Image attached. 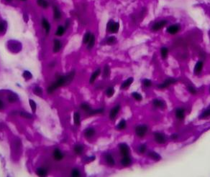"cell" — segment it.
<instances>
[{
    "mask_svg": "<svg viewBox=\"0 0 210 177\" xmlns=\"http://www.w3.org/2000/svg\"><path fill=\"white\" fill-rule=\"evenodd\" d=\"M73 76H74V72L69 73V74H68L66 76H60L59 77H58V79L56 80V81L54 83L51 84L48 87V88L47 90L48 93H52L56 89L58 88L59 87H61V86H63L64 85L68 84L73 78Z\"/></svg>",
    "mask_w": 210,
    "mask_h": 177,
    "instance_id": "6da1fadb",
    "label": "cell"
},
{
    "mask_svg": "<svg viewBox=\"0 0 210 177\" xmlns=\"http://www.w3.org/2000/svg\"><path fill=\"white\" fill-rule=\"evenodd\" d=\"M148 127L147 125H139L135 128V133L139 138H143L147 134Z\"/></svg>",
    "mask_w": 210,
    "mask_h": 177,
    "instance_id": "7a4b0ae2",
    "label": "cell"
},
{
    "mask_svg": "<svg viewBox=\"0 0 210 177\" xmlns=\"http://www.w3.org/2000/svg\"><path fill=\"white\" fill-rule=\"evenodd\" d=\"M153 138L156 143L158 144H164L166 143L167 141L166 135L160 132H156L153 135Z\"/></svg>",
    "mask_w": 210,
    "mask_h": 177,
    "instance_id": "3957f363",
    "label": "cell"
},
{
    "mask_svg": "<svg viewBox=\"0 0 210 177\" xmlns=\"http://www.w3.org/2000/svg\"><path fill=\"white\" fill-rule=\"evenodd\" d=\"M119 29V24L118 22L110 21L107 25V30L111 33H117Z\"/></svg>",
    "mask_w": 210,
    "mask_h": 177,
    "instance_id": "277c9868",
    "label": "cell"
},
{
    "mask_svg": "<svg viewBox=\"0 0 210 177\" xmlns=\"http://www.w3.org/2000/svg\"><path fill=\"white\" fill-rule=\"evenodd\" d=\"M175 116L178 121H184L186 117V110L184 108L179 107L175 110Z\"/></svg>",
    "mask_w": 210,
    "mask_h": 177,
    "instance_id": "5b68a950",
    "label": "cell"
},
{
    "mask_svg": "<svg viewBox=\"0 0 210 177\" xmlns=\"http://www.w3.org/2000/svg\"><path fill=\"white\" fill-rule=\"evenodd\" d=\"M204 68V62L202 60H199L195 64L194 68H193V73L194 75H198L202 73V70Z\"/></svg>",
    "mask_w": 210,
    "mask_h": 177,
    "instance_id": "8992f818",
    "label": "cell"
},
{
    "mask_svg": "<svg viewBox=\"0 0 210 177\" xmlns=\"http://www.w3.org/2000/svg\"><path fill=\"white\" fill-rule=\"evenodd\" d=\"M167 23H168V22L166 21V20H160V21L157 22H156L153 25L152 30H153V31H155V32L158 31V30H161L162 28H163L164 27L167 25Z\"/></svg>",
    "mask_w": 210,
    "mask_h": 177,
    "instance_id": "52a82bcc",
    "label": "cell"
},
{
    "mask_svg": "<svg viewBox=\"0 0 210 177\" xmlns=\"http://www.w3.org/2000/svg\"><path fill=\"white\" fill-rule=\"evenodd\" d=\"M119 149L120 153L123 156H128L130 153V148L126 143H120L119 145Z\"/></svg>",
    "mask_w": 210,
    "mask_h": 177,
    "instance_id": "ba28073f",
    "label": "cell"
},
{
    "mask_svg": "<svg viewBox=\"0 0 210 177\" xmlns=\"http://www.w3.org/2000/svg\"><path fill=\"white\" fill-rule=\"evenodd\" d=\"M180 29H181V27L178 25H171L167 28L166 32H168V34L174 35V34H177L179 32Z\"/></svg>",
    "mask_w": 210,
    "mask_h": 177,
    "instance_id": "9c48e42d",
    "label": "cell"
},
{
    "mask_svg": "<svg viewBox=\"0 0 210 177\" xmlns=\"http://www.w3.org/2000/svg\"><path fill=\"white\" fill-rule=\"evenodd\" d=\"M176 82V80H175V79H173V78H168L167 80H165L163 83L160 84L158 87V88L160 89L166 88H168V86H170L171 85L175 83Z\"/></svg>",
    "mask_w": 210,
    "mask_h": 177,
    "instance_id": "30bf717a",
    "label": "cell"
},
{
    "mask_svg": "<svg viewBox=\"0 0 210 177\" xmlns=\"http://www.w3.org/2000/svg\"><path fill=\"white\" fill-rule=\"evenodd\" d=\"M120 108H121V107L119 105H117L116 106H114L109 112V118L112 119V120H114V118H116L117 115L120 110Z\"/></svg>",
    "mask_w": 210,
    "mask_h": 177,
    "instance_id": "8fae6325",
    "label": "cell"
},
{
    "mask_svg": "<svg viewBox=\"0 0 210 177\" xmlns=\"http://www.w3.org/2000/svg\"><path fill=\"white\" fill-rule=\"evenodd\" d=\"M153 106L156 108H160V109H163L164 108L166 107V104L162 100H160V99H154L153 101Z\"/></svg>",
    "mask_w": 210,
    "mask_h": 177,
    "instance_id": "7c38bea8",
    "label": "cell"
},
{
    "mask_svg": "<svg viewBox=\"0 0 210 177\" xmlns=\"http://www.w3.org/2000/svg\"><path fill=\"white\" fill-rule=\"evenodd\" d=\"M210 118V106L208 107L205 110H204L202 113H200L199 118L201 119V120H204V119H207V118Z\"/></svg>",
    "mask_w": 210,
    "mask_h": 177,
    "instance_id": "4fadbf2b",
    "label": "cell"
},
{
    "mask_svg": "<svg viewBox=\"0 0 210 177\" xmlns=\"http://www.w3.org/2000/svg\"><path fill=\"white\" fill-rule=\"evenodd\" d=\"M96 131L93 128H88L84 131V135L86 139H91L95 135Z\"/></svg>",
    "mask_w": 210,
    "mask_h": 177,
    "instance_id": "5bb4252c",
    "label": "cell"
},
{
    "mask_svg": "<svg viewBox=\"0 0 210 177\" xmlns=\"http://www.w3.org/2000/svg\"><path fill=\"white\" fill-rule=\"evenodd\" d=\"M148 157L150 159H151L153 160L156 161H158L161 159V156H160L159 153H156L155 151H151L148 153Z\"/></svg>",
    "mask_w": 210,
    "mask_h": 177,
    "instance_id": "9a60e30c",
    "label": "cell"
},
{
    "mask_svg": "<svg viewBox=\"0 0 210 177\" xmlns=\"http://www.w3.org/2000/svg\"><path fill=\"white\" fill-rule=\"evenodd\" d=\"M132 164V160L128 156H124L121 159V164L123 166H129Z\"/></svg>",
    "mask_w": 210,
    "mask_h": 177,
    "instance_id": "2e32d148",
    "label": "cell"
},
{
    "mask_svg": "<svg viewBox=\"0 0 210 177\" xmlns=\"http://www.w3.org/2000/svg\"><path fill=\"white\" fill-rule=\"evenodd\" d=\"M53 156H54L55 159L57 161H61V159H63V153H61V151L59 150L58 148L55 149L54 152H53Z\"/></svg>",
    "mask_w": 210,
    "mask_h": 177,
    "instance_id": "e0dca14e",
    "label": "cell"
},
{
    "mask_svg": "<svg viewBox=\"0 0 210 177\" xmlns=\"http://www.w3.org/2000/svg\"><path fill=\"white\" fill-rule=\"evenodd\" d=\"M105 159H106L107 164L109 165L110 166H113L115 164L114 159V158L111 154H107L105 156Z\"/></svg>",
    "mask_w": 210,
    "mask_h": 177,
    "instance_id": "ac0fdd59",
    "label": "cell"
},
{
    "mask_svg": "<svg viewBox=\"0 0 210 177\" xmlns=\"http://www.w3.org/2000/svg\"><path fill=\"white\" fill-rule=\"evenodd\" d=\"M100 72H101V70H100V68H99L92 75L91 77H90V81H89L91 84H92L93 83H94V81L97 79V77L100 75Z\"/></svg>",
    "mask_w": 210,
    "mask_h": 177,
    "instance_id": "d6986e66",
    "label": "cell"
},
{
    "mask_svg": "<svg viewBox=\"0 0 210 177\" xmlns=\"http://www.w3.org/2000/svg\"><path fill=\"white\" fill-rule=\"evenodd\" d=\"M133 82V78L132 77H129L127 78L122 85H121V89H125L128 88Z\"/></svg>",
    "mask_w": 210,
    "mask_h": 177,
    "instance_id": "ffe728a7",
    "label": "cell"
},
{
    "mask_svg": "<svg viewBox=\"0 0 210 177\" xmlns=\"http://www.w3.org/2000/svg\"><path fill=\"white\" fill-rule=\"evenodd\" d=\"M73 151L75 152V153L77 155H80L81 154L83 151H84V146L82 145H80V144H77L74 146L73 148Z\"/></svg>",
    "mask_w": 210,
    "mask_h": 177,
    "instance_id": "44dd1931",
    "label": "cell"
},
{
    "mask_svg": "<svg viewBox=\"0 0 210 177\" xmlns=\"http://www.w3.org/2000/svg\"><path fill=\"white\" fill-rule=\"evenodd\" d=\"M62 44L61 41H59L58 40H55L54 41V47H53V51L55 52H58L61 49Z\"/></svg>",
    "mask_w": 210,
    "mask_h": 177,
    "instance_id": "7402d4cb",
    "label": "cell"
},
{
    "mask_svg": "<svg viewBox=\"0 0 210 177\" xmlns=\"http://www.w3.org/2000/svg\"><path fill=\"white\" fill-rule=\"evenodd\" d=\"M42 25L43 26V27H44V29L46 30V34H48L49 33V32H50V30H51V25H50L49 22H48V21L47 19H43L42 21Z\"/></svg>",
    "mask_w": 210,
    "mask_h": 177,
    "instance_id": "603a6c76",
    "label": "cell"
},
{
    "mask_svg": "<svg viewBox=\"0 0 210 177\" xmlns=\"http://www.w3.org/2000/svg\"><path fill=\"white\" fill-rule=\"evenodd\" d=\"M187 90H188V92H189L191 95H196L198 93L197 89L193 85H189L187 86Z\"/></svg>",
    "mask_w": 210,
    "mask_h": 177,
    "instance_id": "cb8c5ba5",
    "label": "cell"
},
{
    "mask_svg": "<svg viewBox=\"0 0 210 177\" xmlns=\"http://www.w3.org/2000/svg\"><path fill=\"white\" fill-rule=\"evenodd\" d=\"M160 55L162 59L166 60L168 57V49L166 47H163L160 49Z\"/></svg>",
    "mask_w": 210,
    "mask_h": 177,
    "instance_id": "d4e9b609",
    "label": "cell"
},
{
    "mask_svg": "<svg viewBox=\"0 0 210 177\" xmlns=\"http://www.w3.org/2000/svg\"><path fill=\"white\" fill-rule=\"evenodd\" d=\"M73 121L76 126H79L81 124V116L78 112H75L73 115Z\"/></svg>",
    "mask_w": 210,
    "mask_h": 177,
    "instance_id": "484cf974",
    "label": "cell"
},
{
    "mask_svg": "<svg viewBox=\"0 0 210 177\" xmlns=\"http://www.w3.org/2000/svg\"><path fill=\"white\" fill-rule=\"evenodd\" d=\"M126 121H125L124 119H122V120L120 121V122L119 123V124L117 125V128L118 130H124V129L126 128Z\"/></svg>",
    "mask_w": 210,
    "mask_h": 177,
    "instance_id": "4316f807",
    "label": "cell"
},
{
    "mask_svg": "<svg viewBox=\"0 0 210 177\" xmlns=\"http://www.w3.org/2000/svg\"><path fill=\"white\" fill-rule=\"evenodd\" d=\"M37 173H38V176H45L47 175L48 171H47L46 169H44V168H39L37 170Z\"/></svg>",
    "mask_w": 210,
    "mask_h": 177,
    "instance_id": "83f0119b",
    "label": "cell"
},
{
    "mask_svg": "<svg viewBox=\"0 0 210 177\" xmlns=\"http://www.w3.org/2000/svg\"><path fill=\"white\" fill-rule=\"evenodd\" d=\"M95 44V37L94 34H92L91 38L88 42V49H92Z\"/></svg>",
    "mask_w": 210,
    "mask_h": 177,
    "instance_id": "f1b7e54d",
    "label": "cell"
},
{
    "mask_svg": "<svg viewBox=\"0 0 210 177\" xmlns=\"http://www.w3.org/2000/svg\"><path fill=\"white\" fill-rule=\"evenodd\" d=\"M132 96L134 98V100H136L137 101H141L143 100V96L141 94L137 93V92H134V93H132Z\"/></svg>",
    "mask_w": 210,
    "mask_h": 177,
    "instance_id": "f546056e",
    "label": "cell"
},
{
    "mask_svg": "<svg viewBox=\"0 0 210 177\" xmlns=\"http://www.w3.org/2000/svg\"><path fill=\"white\" fill-rule=\"evenodd\" d=\"M147 147L145 144H142V145H140L138 148L139 153H141V154H144V153H145L146 151H147Z\"/></svg>",
    "mask_w": 210,
    "mask_h": 177,
    "instance_id": "4dcf8cb0",
    "label": "cell"
},
{
    "mask_svg": "<svg viewBox=\"0 0 210 177\" xmlns=\"http://www.w3.org/2000/svg\"><path fill=\"white\" fill-rule=\"evenodd\" d=\"M54 17L55 19H60L61 18V12L56 7H54Z\"/></svg>",
    "mask_w": 210,
    "mask_h": 177,
    "instance_id": "1f68e13d",
    "label": "cell"
},
{
    "mask_svg": "<svg viewBox=\"0 0 210 177\" xmlns=\"http://www.w3.org/2000/svg\"><path fill=\"white\" fill-rule=\"evenodd\" d=\"M65 32V28L63 27V26H59L57 29V31L55 32V34L57 36H62Z\"/></svg>",
    "mask_w": 210,
    "mask_h": 177,
    "instance_id": "d6a6232c",
    "label": "cell"
},
{
    "mask_svg": "<svg viewBox=\"0 0 210 177\" xmlns=\"http://www.w3.org/2000/svg\"><path fill=\"white\" fill-rule=\"evenodd\" d=\"M114 94V89L112 87H109V88L106 90V95H107V97H111L112 96H113Z\"/></svg>",
    "mask_w": 210,
    "mask_h": 177,
    "instance_id": "836d02e7",
    "label": "cell"
},
{
    "mask_svg": "<svg viewBox=\"0 0 210 177\" xmlns=\"http://www.w3.org/2000/svg\"><path fill=\"white\" fill-rule=\"evenodd\" d=\"M38 4L39 6L42 7L43 8H47L48 7V3L46 0H38Z\"/></svg>",
    "mask_w": 210,
    "mask_h": 177,
    "instance_id": "e575fe53",
    "label": "cell"
},
{
    "mask_svg": "<svg viewBox=\"0 0 210 177\" xmlns=\"http://www.w3.org/2000/svg\"><path fill=\"white\" fill-rule=\"evenodd\" d=\"M143 85L145 88H150L151 87L152 82L149 79H144L143 81Z\"/></svg>",
    "mask_w": 210,
    "mask_h": 177,
    "instance_id": "d590c367",
    "label": "cell"
},
{
    "mask_svg": "<svg viewBox=\"0 0 210 177\" xmlns=\"http://www.w3.org/2000/svg\"><path fill=\"white\" fill-rule=\"evenodd\" d=\"M29 106H30L31 109H32V111H33V113H35V111H36V108H37L35 102L33 100H29Z\"/></svg>",
    "mask_w": 210,
    "mask_h": 177,
    "instance_id": "8d00e7d4",
    "label": "cell"
},
{
    "mask_svg": "<svg viewBox=\"0 0 210 177\" xmlns=\"http://www.w3.org/2000/svg\"><path fill=\"white\" fill-rule=\"evenodd\" d=\"M81 108L83 110H84V111H86V112H90L91 110H92V108H91V107L88 106V104H86V103H83V104H81Z\"/></svg>",
    "mask_w": 210,
    "mask_h": 177,
    "instance_id": "74e56055",
    "label": "cell"
},
{
    "mask_svg": "<svg viewBox=\"0 0 210 177\" xmlns=\"http://www.w3.org/2000/svg\"><path fill=\"white\" fill-rule=\"evenodd\" d=\"M109 74H110V69L108 65H105L104 68V77H109Z\"/></svg>",
    "mask_w": 210,
    "mask_h": 177,
    "instance_id": "f35d334b",
    "label": "cell"
},
{
    "mask_svg": "<svg viewBox=\"0 0 210 177\" xmlns=\"http://www.w3.org/2000/svg\"><path fill=\"white\" fill-rule=\"evenodd\" d=\"M91 36H92V34H91V33H90L89 32H86V33L85 34V35H84V44H88V41H89V40H90V38H91Z\"/></svg>",
    "mask_w": 210,
    "mask_h": 177,
    "instance_id": "ab89813d",
    "label": "cell"
},
{
    "mask_svg": "<svg viewBox=\"0 0 210 177\" xmlns=\"http://www.w3.org/2000/svg\"><path fill=\"white\" fill-rule=\"evenodd\" d=\"M104 112V109L103 108H99V109H95L94 110H91L90 111V115H96V114L99 113H102Z\"/></svg>",
    "mask_w": 210,
    "mask_h": 177,
    "instance_id": "60d3db41",
    "label": "cell"
},
{
    "mask_svg": "<svg viewBox=\"0 0 210 177\" xmlns=\"http://www.w3.org/2000/svg\"><path fill=\"white\" fill-rule=\"evenodd\" d=\"M34 93L37 95H41L42 94V90L40 87H35L34 88Z\"/></svg>",
    "mask_w": 210,
    "mask_h": 177,
    "instance_id": "b9f144b4",
    "label": "cell"
},
{
    "mask_svg": "<svg viewBox=\"0 0 210 177\" xmlns=\"http://www.w3.org/2000/svg\"><path fill=\"white\" fill-rule=\"evenodd\" d=\"M23 77L25 79V80H28L29 79L32 78V74L28 71H25L24 73H23Z\"/></svg>",
    "mask_w": 210,
    "mask_h": 177,
    "instance_id": "7bdbcfd3",
    "label": "cell"
},
{
    "mask_svg": "<svg viewBox=\"0 0 210 177\" xmlns=\"http://www.w3.org/2000/svg\"><path fill=\"white\" fill-rule=\"evenodd\" d=\"M71 175H72V176H73V177L79 176H80L79 170L78 169H73V171H72V172H71Z\"/></svg>",
    "mask_w": 210,
    "mask_h": 177,
    "instance_id": "ee69618b",
    "label": "cell"
},
{
    "mask_svg": "<svg viewBox=\"0 0 210 177\" xmlns=\"http://www.w3.org/2000/svg\"><path fill=\"white\" fill-rule=\"evenodd\" d=\"M116 40H117L116 38L113 37V36H112V37H110L107 39V43L109 45H112V44H114V42H116Z\"/></svg>",
    "mask_w": 210,
    "mask_h": 177,
    "instance_id": "f6af8a7d",
    "label": "cell"
},
{
    "mask_svg": "<svg viewBox=\"0 0 210 177\" xmlns=\"http://www.w3.org/2000/svg\"><path fill=\"white\" fill-rule=\"evenodd\" d=\"M20 115L22 117H24L26 118H32V115L28 113H26V112H21L20 113Z\"/></svg>",
    "mask_w": 210,
    "mask_h": 177,
    "instance_id": "bcb514c9",
    "label": "cell"
},
{
    "mask_svg": "<svg viewBox=\"0 0 210 177\" xmlns=\"http://www.w3.org/2000/svg\"><path fill=\"white\" fill-rule=\"evenodd\" d=\"M5 31V25L2 22H0V32H4Z\"/></svg>",
    "mask_w": 210,
    "mask_h": 177,
    "instance_id": "7dc6e473",
    "label": "cell"
},
{
    "mask_svg": "<svg viewBox=\"0 0 210 177\" xmlns=\"http://www.w3.org/2000/svg\"><path fill=\"white\" fill-rule=\"evenodd\" d=\"M8 100H9V102L12 103V102H14V101H17V97H14L12 95L9 96Z\"/></svg>",
    "mask_w": 210,
    "mask_h": 177,
    "instance_id": "c3c4849f",
    "label": "cell"
},
{
    "mask_svg": "<svg viewBox=\"0 0 210 177\" xmlns=\"http://www.w3.org/2000/svg\"><path fill=\"white\" fill-rule=\"evenodd\" d=\"M171 139L172 140H176L178 139V135L177 133H173L172 135H171Z\"/></svg>",
    "mask_w": 210,
    "mask_h": 177,
    "instance_id": "681fc988",
    "label": "cell"
},
{
    "mask_svg": "<svg viewBox=\"0 0 210 177\" xmlns=\"http://www.w3.org/2000/svg\"><path fill=\"white\" fill-rule=\"evenodd\" d=\"M3 108H4V103L0 100V109H2Z\"/></svg>",
    "mask_w": 210,
    "mask_h": 177,
    "instance_id": "f907efd6",
    "label": "cell"
},
{
    "mask_svg": "<svg viewBox=\"0 0 210 177\" xmlns=\"http://www.w3.org/2000/svg\"><path fill=\"white\" fill-rule=\"evenodd\" d=\"M209 94H210V88H209Z\"/></svg>",
    "mask_w": 210,
    "mask_h": 177,
    "instance_id": "816d5d0a",
    "label": "cell"
},
{
    "mask_svg": "<svg viewBox=\"0 0 210 177\" xmlns=\"http://www.w3.org/2000/svg\"><path fill=\"white\" fill-rule=\"evenodd\" d=\"M209 35H210V31H209Z\"/></svg>",
    "mask_w": 210,
    "mask_h": 177,
    "instance_id": "f5cc1de1",
    "label": "cell"
},
{
    "mask_svg": "<svg viewBox=\"0 0 210 177\" xmlns=\"http://www.w3.org/2000/svg\"><path fill=\"white\" fill-rule=\"evenodd\" d=\"M22 1H25V0H22Z\"/></svg>",
    "mask_w": 210,
    "mask_h": 177,
    "instance_id": "db71d44e",
    "label": "cell"
}]
</instances>
